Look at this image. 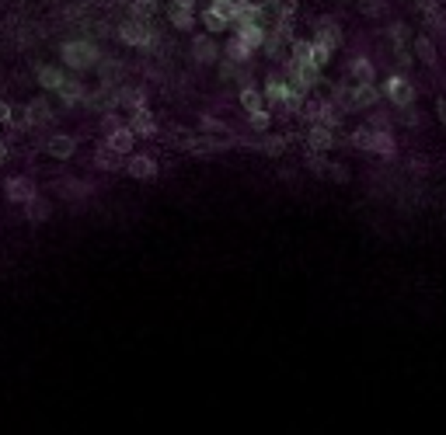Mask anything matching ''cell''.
I'll list each match as a JSON object with an SVG mask.
<instances>
[{"instance_id": "ac0fdd59", "label": "cell", "mask_w": 446, "mask_h": 435, "mask_svg": "<svg viewBox=\"0 0 446 435\" xmlns=\"http://www.w3.org/2000/svg\"><path fill=\"white\" fill-rule=\"evenodd\" d=\"M349 80L352 84H377V67L366 60V56H356L349 63Z\"/></svg>"}, {"instance_id": "f1b7e54d", "label": "cell", "mask_w": 446, "mask_h": 435, "mask_svg": "<svg viewBox=\"0 0 446 435\" xmlns=\"http://www.w3.org/2000/svg\"><path fill=\"white\" fill-rule=\"evenodd\" d=\"M373 136H377V129H369V125H359V129H352L349 143H352L356 150H363V154H369V150H373Z\"/></svg>"}, {"instance_id": "f546056e", "label": "cell", "mask_w": 446, "mask_h": 435, "mask_svg": "<svg viewBox=\"0 0 446 435\" xmlns=\"http://www.w3.org/2000/svg\"><path fill=\"white\" fill-rule=\"evenodd\" d=\"M387 39L394 49H408V42H411V28H408L405 21H394L391 28H387Z\"/></svg>"}, {"instance_id": "9a60e30c", "label": "cell", "mask_w": 446, "mask_h": 435, "mask_svg": "<svg viewBox=\"0 0 446 435\" xmlns=\"http://www.w3.org/2000/svg\"><path fill=\"white\" fill-rule=\"evenodd\" d=\"M56 98H60L63 108H74V105H81L84 98H87V91H84V84L77 77H67L63 80V87L56 91Z\"/></svg>"}, {"instance_id": "3957f363", "label": "cell", "mask_w": 446, "mask_h": 435, "mask_svg": "<svg viewBox=\"0 0 446 435\" xmlns=\"http://www.w3.org/2000/svg\"><path fill=\"white\" fill-rule=\"evenodd\" d=\"M380 91H384V98H387L394 108H411V105H415V98H418V94H415V84H411V80H405L401 74L387 77Z\"/></svg>"}, {"instance_id": "7402d4cb", "label": "cell", "mask_w": 446, "mask_h": 435, "mask_svg": "<svg viewBox=\"0 0 446 435\" xmlns=\"http://www.w3.org/2000/svg\"><path fill=\"white\" fill-rule=\"evenodd\" d=\"M94 164H98L101 171H126V164H122V154H116V150H112V147H105V143H101V147L94 150Z\"/></svg>"}, {"instance_id": "ba28073f", "label": "cell", "mask_w": 446, "mask_h": 435, "mask_svg": "<svg viewBox=\"0 0 446 435\" xmlns=\"http://www.w3.org/2000/svg\"><path fill=\"white\" fill-rule=\"evenodd\" d=\"M230 32H234V35H238V39H241L244 45L251 49V52H255V49H262V45H265V35H269V28H265L262 21H247V25H234Z\"/></svg>"}, {"instance_id": "cb8c5ba5", "label": "cell", "mask_w": 446, "mask_h": 435, "mask_svg": "<svg viewBox=\"0 0 446 435\" xmlns=\"http://www.w3.org/2000/svg\"><path fill=\"white\" fill-rule=\"evenodd\" d=\"M286 147H289V136H269V132L262 143H255V150H262L265 157H283Z\"/></svg>"}, {"instance_id": "d590c367", "label": "cell", "mask_w": 446, "mask_h": 435, "mask_svg": "<svg viewBox=\"0 0 446 435\" xmlns=\"http://www.w3.org/2000/svg\"><path fill=\"white\" fill-rule=\"evenodd\" d=\"M303 164H307V171H311V174L325 178V174H328V164H331V160H328V154H318V150H307V160H303Z\"/></svg>"}, {"instance_id": "2e32d148", "label": "cell", "mask_w": 446, "mask_h": 435, "mask_svg": "<svg viewBox=\"0 0 446 435\" xmlns=\"http://www.w3.org/2000/svg\"><path fill=\"white\" fill-rule=\"evenodd\" d=\"M126 125H129L136 136H154V132H157V122H154V112H150V108H136V112H129Z\"/></svg>"}, {"instance_id": "30bf717a", "label": "cell", "mask_w": 446, "mask_h": 435, "mask_svg": "<svg viewBox=\"0 0 446 435\" xmlns=\"http://www.w3.org/2000/svg\"><path fill=\"white\" fill-rule=\"evenodd\" d=\"M4 192H7V198L11 202H18V205H25V202H32V198L39 196V188H35V181L32 178H11L7 185H4Z\"/></svg>"}, {"instance_id": "bcb514c9", "label": "cell", "mask_w": 446, "mask_h": 435, "mask_svg": "<svg viewBox=\"0 0 446 435\" xmlns=\"http://www.w3.org/2000/svg\"><path fill=\"white\" fill-rule=\"evenodd\" d=\"M398 112H401V122H405V125H418V112H415V105H411V108H398Z\"/></svg>"}, {"instance_id": "44dd1931", "label": "cell", "mask_w": 446, "mask_h": 435, "mask_svg": "<svg viewBox=\"0 0 446 435\" xmlns=\"http://www.w3.org/2000/svg\"><path fill=\"white\" fill-rule=\"evenodd\" d=\"M49 213H52V205H49L45 196H35L32 202H25V220H28V223H45Z\"/></svg>"}, {"instance_id": "b9f144b4", "label": "cell", "mask_w": 446, "mask_h": 435, "mask_svg": "<svg viewBox=\"0 0 446 435\" xmlns=\"http://www.w3.org/2000/svg\"><path fill=\"white\" fill-rule=\"evenodd\" d=\"M328 178H331L335 185H349V178H352V174H349V167H345V164H328Z\"/></svg>"}, {"instance_id": "e575fe53", "label": "cell", "mask_w": 446, "mask_h": 435, "mask_svg": "<svg viewBox=\"0 0 446 435\" xmlns=\"http://www.w3.org/2000/svg\"><path fill=\"white\" fill-rule=\"evenodd\" d=\"M265 7H269L276 18H296V7H300V0H265Z\"/></svg>"}, {"instance_id": "8d00e7d4", "label": "cell", "mask_w": 446, "mask_h": 435, "mask_svg": "<svg viewBox=\"0 0 446 435\" xmlns=\"http://www.w3.org/2000/svg\"><path fill=\"white\" fill-rule=\"evenodd\" d=\"M209 7H213L220 18H227V21H230V28H234V21H238V0H213Z\"/></svg>"}, {"instance_id": "7a4b0ae2", "label": "cell", "mask_w": 446, "mask_h": 435, "mask_svg": "<svg viewBox=\"0 0 446 435\" xmlns=\"http://www.w3.org/2000/svg\"><path fill=\"white\" fill-rule=\"evenodd\" d=\"M119 39L133 49H150L154 45V21H143V18H129L126 25L119 28Z\"/></svg>"}, {"instance_id": "ee69618b", "label": "cell", "mask_w": 446, "mask_h": 435, "mask_svg": "<svg viewBox=\"0 0 446 435\" xmlns=\"http://www.w3.org/2000/svg\"><path fill=\"white\" fill-rule=\"evenodd\" d=\"M203 129H206V132H227V125H223V122H220V119H209V115L203 119Z\"/></svg>"}, {"instance_id": "681fc988", "label": "cell", "mask_w": 446, "mask_h": 435, "mask_svg": "<svg viewBox=\"0 0 446 435\" xmlns=\"http://www.w3.org/2000/svg\"><path fill=\"white\" fill-rule=\"evenodd\" d=\"M7 157H11V150H7V143H4V140H0V167H4V164H7Z\"/></svg>"}, {"instance_id": "4dcf8cb0", "label": "cell", "mask_w": 446, "mask_h": 435, "mask_svg": "<svg viewBox=\"0 0 446 435\" xmlns=\"http://www.w3.org/2000/svg\"><path fill=\"white\" fill-rule=\"evenodd\" d=\"M311 49H314L311 39H293V45H289V60L303 67V63H311Z\"/></svg>"}, {"instance_id": "277c9868", "label": "cell", "mask_w": 446, "mask_h": 435, "mask_svg": "<svg viewBox=\"0 0 446 435\" xmlns=\"http://www.w3.org/2000/svg\"><path fill=\"white\" fill-rule=\"evenodd\" d=\"M262 94H265V105H269V108H279V112H283V105L289 101V80H286V74H269Z\"/></svg>"}, {"instance_id": "d6986e66", "label": "cell", "mask_w": 446, "mask_h": 435, "mask_svg": "<svg viewBox=\"0 0 446 435\" xmlns=\"http://www.w3.org/2000/svg\"><path fill=\"white\" fill-rule=\"evenodd\" d=\"M28 115H32V122H35V125H49V122L56 119V112H52V101H49L45 94L32 98V101H28Z\"/></svg>"}, {"instance_id": "52a82bcc", "label": "cell", "mask_w": 446, "mask_h": 435, "mask_svg": "<svg viewBox=\"0 0 446 435\" xmlns=\"http://www.w3.org/2000/svg\"><path fill=\"white\" fill-rule=\"evenodd\" d=\"M303 140H307V150H318V154H328V150H335V129H328V125H307V132H303Z\"/></svg>"}, {"instance_id": "83f0119b", "label": "cell", "mask_w": 446, "mask_h": 435, "mask_svg": "<svg viewBox=\"0 0 446 435\" xmlns=\"http://www.w3.org/2000/svg\"><path fill=\"white\" fill-rule=\"evenodd\" d=\"M411 52H415L422 63H429V67L436 63V42L429 39V35H418V39H415V45H411Z\"/></svg>"}, {"instance_id": "816d5d0a", "label": "cell", "mask_w": 446, "mask_h": 435, "mask_svg": "<svg viewBox=\"0 0 446 435\" xmlns=\"http://www.w3.org/2000/svg\"><path fill=\"white\" fill-rule=\"evenodd\" d=\"M331 4H345V0H331Z\"/></svg>"}, {"instance_id": "5bb4252c", "label": "cell", "mask_w": 446, "mask_h": 435, "mask_svg": "<svg viewBox=\"0 0 446 435\" xmlns=\"http://www.w3.org/2000/svg\"><path fill=\"white\" fill-rule=\"evenodd\" d=\"M136 140H140V136H136L129 125H119L116 132H108V136H105V147H112L116 154L129 157V154H133V147H136Z\"/></svg>"}, {"instance_id": "d6a6232c", "label": "cell", "mask_w": 446, "mask_h": 435, "mask_svg": "<svg viewBox=\"0 0 446 435\" xmlns=\"http://www.w3.org/2000/svg\"><path fill=\"white\" fill-rule=\"evenodd\" d=\"M223 52H227V60H234V63H247V60H251V49H247L238 35H230V42H227Z\"/></svg>"}, {"instance_id": "8992f818", "label": "cell", "mask_w": 446, "mask_h": 435, "mask_svg": "<svg viewBox=\"0 0 446 435\" xmlns=\"http://www.w3.org/2000/svg\"><path fill=\"white\" fill-rule=\"evenodd\" d=\"M35 80H39L42 94H56L67 80V67H52V63H39L35 67Z\"/></svg>"}, {"instance_id": "7bdbcfd3", "label": "cell", "mask_w": 446, "mask_h": 435, "mask_svg": "<svg viewBox=\"0 0 446 435\" xmlns=\"http://www.w3.org/2000/svg\"><path fill=\"white\" fill-rule=\"evenodd\" d=\"M119 125H126V119H122L119 112H105V115H101V129H105V136H108V132H116Z\"/></svg>"}, {"instance_id": "ffe728a7", "label": "cell", "mask_w": 446, "mask_h": 435, "mask_svg": "<svg viewBox=\"0 0 446 435\" xmlns=\"http://www.w3.org/2000/svg\"><path fill=\"white\" fill-rule=\"evenodd\" d=\"M167 21H171V28H178V32H189V28H196V11H189V7H178V4H167Z\"/></svg>"}, {"instance_id": "5b68a950", "label": "cell", "mask_w": 446, "mask_h": 435, "mask_svg": "<svg viewBox=\"0 0 446 435\" xmlns=\"http://www.w3.org/2000/svg\"><path fill=\"white\" fill-rule=\"evenodd\" d=\"M126 174L136 178V181H154L157 178V160L147 157V154H129L126 157Z\"/></svg>"}, {"instance_id": "ab89813d", "label": "cell", "mask_w": 446, "mask_h": 435, "mask_svg": "<svg viewBox=\"0 0 446 435\" xmlns=\"http://www.w3.org/2000/svg\"><path fill=\"white\" fill-rule=\"evenodd\" d=\"M174 143H178L182 150H189V154H192V150L199 147V136H196L192 129H174Z\"/></svg>"}, {"instance_id": "f907efd6", "label": "cell", "mask_w": 446, "mask_h": 435, "mask_svg": "<svg viewBox=\"0 0 446 435\" xmlns=\"http://www.w3.org/2000/svg\"><path fill=\"white\" fill-rule=\"evenodd\" d=\"M171 4H178V7H189V11H196V0H171Z\"/></svg>"}, {"instance_id": "836d02e7", "label": "cell", "mask_w": 446, "mask_h": 435, "mask_svg": "<svg viewBox=\"0 0 446 435\" xmlns=\"http://www.w3.org/2000/svg\"><path fill=\"white\" fill-rule=\"evenodd\" d=\"M262 49H265V56H269V60H276V63H279V60H286V49H289V45H286L279 35H272V32H269Z\"/></svg>"}, {"instance_id": "4fadbf2b", "label": "cell", "mask_w": 446, "mask_h": 435, "mask_svg": "<svg viewBox=\"0 0 446 435\" xmlns=\"http://www.w3.org/2000/svg\"><path fill=\"white\" fill-rule=\"evenodd\" d=\"M192 60H196V63H216V60H220V45H216V39H213L209 32L192 39Z\"/></svg>"}, {"instance_id": "9c48e42d", "label": "cell", "mask_w": 446, "mask_h": 435, "mask_svg": "<svg viewBox=\"0 0 446 435\" xmlns=\"http://www.w3.org/2000/svg\"><path fill=\"white\" fill-rule=\"evenodd\" d=\"M384 98V91L377 84H352V108L356 112H366V108H377Z\"/></svg>"}, {"instance_id": "4316f807", "label": "cell", "mask_w": 446, "mask_h": 435, "mask_svg": "<svg viewBox=\"0 0 446 435\" xmlns=\"http://www.w3.org/2000/svg\"><path fill=\"white\" fill-rule=\"evenodd\" d=\"M199 21H203V28L209 32V35H220V32H227V28H230V21H227V18H220L213 7H206L203 14H199Z\"/></svg>"}, {"instance_id": "e0dca14e", "label": "cell", "mask_w": 446, "mask_h": 435, "mask_svg": "<svg viewBox=\"0 0 446 435\" xmlns=\"http://www.w3.org/2000/svg\"><path fill=\"white\" fill-rule=\"evenodd\" d=\"M238 101H241V108L247 112V115L265 108V94H262V87H258V84H244L241 91H238Z\"/></svg>"}, {"instance_id": "f6af8a7d", "label": "cell", "mask_w": 446, "mask_h": 435, "mask_svg": "<svg viewBox=\"0 0 446 435\" xmlns=\"http://www.w3.org/2000/svg\"><path fill=\"white\" fill-rule=\"evenodd\" d=\"M11 119H14V105L0 101V125H11Z\"/></svg>"}, {"instance_id": "f35d334b", "label": "cell", "mask_w": 446, "mask_h": 435, "mask_svg": "<svg viewBox=\"0 0 446 435\" xmlns=\"http://www.w3.org/2000/svg\"><path fill=\"white\" fill-rule=\"evenodd\" d=\"M314 42V49H311V63L318 67V70H325L328 63H331V49H328L325 42H318V39H311Z\"/></svg>"}, {"instance_id": "484cf974", "label": "cell", "mask_w": 446, "mask_h": 435, "mask_svg": "<svg viewBox=\"0 0 446 435\" xmlns=\"http://www.w3.org/2000/svg\"><path fill=\"white\" fill-rule=\"evenodd\" d=\"M157 11H161V0H129V14H133V18L154 21Z\"/></svg>"}, {"instance_id": "8fae6325", "label": "cell", "mask_w": 446, "mask_h": 435, "mask_svg": "<svg viewBox=\"0 0 446 435\" xmlns=\"http://www.w3.org/2000/svg\"><path fill=\"white\" fill-rule=\"evenodd\" d=\"M45 154H49L52 160H70L74 154H77V140L67 136V132H56V136L45 140Z\"/></svg>"}, {"instance_id": "7dc6e473", "label": "cell", "mask_w": 446, "mask_h": 435, "mask_svg": "<svg viewBox=\"0 0 446 435\" xmlns=\"http://www.w3.org/2000/svg\"><path fill=\"white\" fill-rule=\"evenodd\" d=\"M380 7H384L380 0H366V4H363V14H369V18H373V14H380Z\"/></svg>"}, {"instance_id": "c3c4849f", "label": "cell", "mask_w": 446, "mask_h": 435, "mask_svg": "<svg viewBox=\"0 0 446 435\" xmlns=\"http://www.w3.org/2000/svg\"><path fill=\"white\" fill-rule=\"evenodd\" d=\"M436 119L446 125V98H440V101H436Z\"/></svg>"}, {"instance_id": "74e56055", "label": "cell", "mask_w": 446, "mask_h": 435, "mask_svg": "<svg viewBox=\"0 0 446 435\" xmlns=\"http://www.w3.org/2000/svg\"><path fill=\"white\" fill-rule=\"evenodd\" d=\"M247 125H251L255 132H269V125H272V112H269V105H265L262 112H251V115H247Z\"/></svg>"}, {"instance_id": "603a6c76", "label": "cell", "mask_w": 446, "mask_h": 435, "mask_svg": "<svg viewBox=\"0 0 446 435\" xmlns=\"http://www.w3.org/2000/svg\"><path fill=\"white\" fill-rule=\"evenodd\" d=\"M369 154H380V157H394V154H398V143H394L391 129H377V136H373V150H369Z\"/></svg>"}, {"instance_id": "1f68e13d", "label": "cell", "mask_w": 446, "mask_h": 435, "mask_svg": "<svg viewBox=\"0 0 446 435\" xmlns=\"http://www.w3.org/2000/svg\"><path fill=\"white\" fill-rule=\"evenodd\" d=\"M119 105H126V112L147 108V105H143V91H136V87H119Z\"/></svg>"}, {"instance_id": "d4e9b609", "label": "cell", "mask_w": 446, "mask_h": 435, "mask_svg": "<svg viewBox=\"0 0 446 435\" xmlns=\"http://www.w3.org/2000/svg\"><path fill=\"white\" fill-rule=\"evenodd\" d=\"M331 101L338 112H356L352 108V84H331Z\"/></svg>"}, {"instance_id": "7c38bea8", "label": "cell", "mask_w": 446, "mask_h": 435, "mask_svg": "<svg viewBox=\"0 0 446 435\" xmlns=\"http://www.w3.org/2000/svg\"><path fill=\"white\" fill-rule=\"evenodd\" d=\"M314 39L325 42L328 49L335 52V49H342V28H338V21H331V18H318V25H314Z\"/></svg>"}, {"instance_id": "60d3db41", "label": "cell", "mask_w": 446, "mask_h": 435, "mask_svg": "<svg viewBox=\"0 0 446 435\" xmlns=\"http://www.w3.org/2000/svg\"><path fill=\"white\" fill-rule=\"evenodd\" d=\"M11 125H14L18 132H28V129H35V122H32V115H28V105L14 108V119H11Z\"/></svg>"}, {"instance_id": "6da1fadb", "label": "cell", "mask_w": 446, "mask_h": 435, "mask_svg": "<svg viewBox=\"0 0 446 435\" xmlns=\"http://www.w3.org/2000/svg\"><path fill=\"white\" fill-rule=\"evenodd\" d=\"M60 60H63V67H70L74 74H84V70H94V67L101 63V52H98L94 42L70 39L60 45Z\"/></svg>"}]
</instances>
